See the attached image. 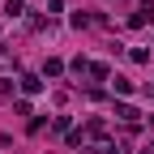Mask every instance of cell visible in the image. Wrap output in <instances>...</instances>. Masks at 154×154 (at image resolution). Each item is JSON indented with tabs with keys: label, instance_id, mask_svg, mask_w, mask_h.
I'll use <instances>...</instances> for the list:
<instances>
[{
	"label": "cell",
	"instance_id": "cell-1",
	"mask_svg": "<svg viewBox=\"0 0 154 154\" xmlns=\"http://www.w3.org/2000/svg\"><path fill=\"white\" fill-rule=\"evenodd\" d=\"M116 116H120L124 124H137V116H141V111H137V107H128V103H120V107H116Z\"/></svg>",
	"mask_w": 154,
	"mask_h": 154
},
{
	"label": "cell",
	"instance_id": "cell-3",
	"mask_svg": "<svg viewBox=\"0 0 154 154\" xmlns=\"http://www.w3.org/2000/svg\"><path fill=\"white\" fill-rule=\"evenodd\" d=\"M38 86H43V82H38V77H30V73H26V77H22V90H26V94H34V90H38Z\"/></svg>",
	"mask_w": 154,
	"mask_h": 154
},
{
	"label": "cell",
	"instance_id": "cell-2",
	"mask_svg": "<svg viewBox=\"0 0 154 154\" xmlns=\"http://www.w3.org/2000/svg\"><path fill=\"white\" fill-rule=\"evenodd\" d=\"M22 9H26L22 0H5V13H9V17H22Z\"/></svg>",
	"mask_w": 154,
	"mask_h": 154
}]
</instances>
